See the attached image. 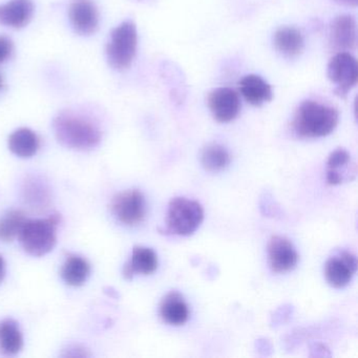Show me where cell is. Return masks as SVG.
<instances>
[{
	"mask_svg": "<svg viewBox=\"0 0 358 358\" xmlns=\"http://www.w3.org/2000/svg\"><path fill=\"white\" fill-rule=\"evenodd\" d=\"M327 76L335 85V94L338 97L345 98L357 83V62L349 52H338L329 62Z\"/></svg>",
	"mask_w": 358,
	"mask_h": 358,
	"instance_id": "cell-6",
	"label": "cell"
},
{
	"mask_svg": "<svg viewBox=\"0 0 358 358\" xmlns=\"http://www.w3.org/2000/svg\"><path fill=\"white\" fill-rule=\"evenodd\" d=\"M41 148V139L32 129H16L9 137V148L14 155L20 158H31L36 155Z\"/></svg>",
	"mask_w": 358,
	"mask_h": 358,
	"instance_id": "cell-19",
	"label": "cell"
},
{
	"mask_svg": "<svg viewBox=\"0 0 358 358\" xmlns=\"http://www.w3.org/2000/svg\"><path fill=\"white\" fill-rule=\"evenodd\" d=\"M110 210L123 225L134 227L141 224L145 219V198L138 189L119 192L110 202Z\"/></svg>",
	"mask_w": 358,
	"mask_h": 358,
	"instance_id": "cell-7",
	"label": "cell"
},
{
	"mask_svg": "<svg viewBox=\"0 0 358 358\" xmlns=\"http://www.w3.org/2000/svg\"><path fill=\"white\" fill-rule=\"evenodd\" d=\"M238 87L245 100L253 106H263L273 98L271 85L259 75H247L238 83Z\"/></svg>",
	"mask_w": 358,
	"mask_h": 358,
	"instance_id": "cell-16",
	"label": "cell"
},
{
	"mask_svg": "<svg viewBox=\"0 0 358 358\" xmlns=\"http://www.w3.org/2000/svg\"><path fill=\"white\" fill-rule=\"evenodd\" d=\"M330 45L337 52H350L357 45V24L351 15L335 18L330 28Z\"/></svg>",
	"mask_w": 358,
	"mask_h": 358,
	"instance_id": "cell-12",
	"label": "cell"
},
{
	"mask_svg": "<svg viewBox=\"0 0 358 358\" xmlns=\"http://www.w3.org/2000/svg\"><path fill=\"white\" fill-rule=\"evenodd\" d=\"M24 347V337L17 322L5 320L0 322V352L5 355H16Z\"/></svg>",
	"mask_w": 358,
	"mask_h": 358,
	"instance_id": "cell-21",
	"label": "cell"
},
{
	"mask_svg": "<svg viewBox=\"0 0 358 358\" xmlns=\"http://www.w3.org/2000/svg\"><path fill=\"white\" fill-rule=\"evenodd\" d=\"M336 108L313 100H306L293 117L292 131L301 139H315L330 135L338 124Z\"/></svg>",
	"mask_w": 358,
	"mask_h": 358,
	"instance_id": "cell-1",
	"label": "cell"
},
{
	"mask_svg": "<svg viewBox=\"0 0 358 358\" xmlns=\"http://www.w3.org/2000/svg\"><path fill=\"white\" fill-rule=\"evenodd\" d=\"M268 259L274 273H286L296 267L299 253L288 238L274 236L268 243Z\"/></svg>",
	"mask_w": 358,
	"mask_h": 358,
	"instance_id": "cell-9",
	"label": "cell"
},
{
	"mask_svg": "<svg viewBox=\"0 0 358 358\" xmlns=\"http://www.w3.org/2000/svg\"><path fill=\"white\" fill-rule=\"evenodd\" d=\"M207 104L215 120L228 123L238 116L241 100L238 94L229 87H217L209 93Z\"/></svg>",
	"mask_w": 358,
	"mask_h": 358,
	"instance_id": "cell-8",
	"label": "cell"
},
{
	"mask_svg": "<svg viewBox=\"0 0 358 358\" xmlns=\"http://www.w3.org/2000/svg\"><path fill=\"white\" fill-rule=\"evenodd\" d=\"M34 9L32 0H9L0 6V24L9 28H24L32 20Z\"/></svg>",
	"mask_w": 358,
	"mask_h": 358,
	"instance_id": "cell-14",
	"label": "cell"
},
{
	"mask_svg": "<svg viewBox=\"0 0 358 358\" xmlns=\"http://www.w3.org/2000/svg\"><path fill=\"white\" fill-rule=\"evenodd\" d=\"M158 257L152 249L136 246L133 249L131 259L123 268V276L127 280H131L136 274L148 275L158 269Z\"/></svg>",
	"mask_w": 358,
	"mask_h": 358,
	"instance_id": "cell-15",
	"label": "cell"
},
{
	"mask_svg": "<svg viewBox=\"0 0 358 358\" xmlns=\"http://www.w3.org/2000/svg\"><path fill=\"white\" fill-rule=\"evenodd\" d=\"M204 220V209L196 201L175 198L169 202L166 228L163 234L188 236L196 231Z\"/></svg>",
	"mask_w": 358,
	"mask_h": 358,
	"instance_id": "cell-5",
	"label": "cell"
},
{
	"mask_svg": "<svg viewBox=\"0 0 358 358\" xmlns=\"http://www.w3.org/2000/svg\"><path fill=\"white\" fill-rule=\"evenodd\" d=\"M357 271V259L351 252L339 253L330 257L324 265V276L331 287L341 289L348 286Z\"/></svg>",
	"mask_w": 358,
	"mask_h": 358,
	"instance_id": "cell-10",
	"label": "cell"
},
{
	"mask_svg": "<svg viewBox=\"0 0 358 358\" xmlns=\"http://www.w3.org/2000/svg\"><path fill=\"white\" fill-rule=\"evenodd\" d=\"M13 52V43L7 36H0V64L7 62Z\"/></svg>",
	"mask_w": 358,
	"mask_h": 358,
	"instance_id": "cell-24",
	"label": "cell"
},
{
	"mask_svg": "<svg viewBox=\"0 0 358 358\" xmlns=\"http://www.w3.org/2000/svg\"><path fill=\"white\" fill-rule=\"evenodd\" d=\"M356 165L352 163L351 156L343 148H337L331 152L327 162V183L339 185L355 178Z\"/></svg>",
	"mask_w": 358,
	"mask_h": 358,
	"instance_id": "cell-13",
	"label": "cell"
},
{
	"mask_svg": "<svg viewBox=\"0 0 358 358\" xmlns=\"http://www.w3.org/2000/svg\"><path fill=\"white\" fill-rule=\"evenodd\" d=\"M229 152L219 144H209L203 150L201 155V162L203 167L209 173H220L229 166Z\"/></svg>",
	"mask_w": 358,
	"mask_h": 358,
	"instance_id": "cell-22",
	"label": "cell"
},
{
	"mask_svg": "<svg viewBox=\"0 0 358 358\" xmlns=\"http://www.w3.org/2000/svg\"><path fill=\"white\" fill-rule=\"evenodd\" d=\"M160 315L166 324L182 326L189 318V306L179 292L171 291L161 301Z\"/></svg>",
	"mask_w": 358,
	"mask_h": 358,
	"instance_id": "cell-17",
	"label": "cell"
},
{
	"mask_svg": "<svg viewBox=\"0 0 358 358\" xmlns=\"http://www.w3.org/2000/svg\"><path fill=\"white\" fill-rule=\"evenodd\" d=\"M71 24L77 34L89 36L99 27V13L92 0H74L69 8Z\"/></svg>",
	"mask_w": 358,
	"mask_h": 358,
	"instance_id": "cell-11",
	"label": "cell"
},
{
	"mask_svg": "<svg viewBox=\"0 0 358 358\" xmlns=\"http://www.w3.org/2000/svg\"><path fill=\"white\" fill-rule=\"evenodd\" d=\"M58 213L47 219H28L20 231L18 238L27 252L34 257H43L53 250L57 241L56 230L59 225Z\"/></svg>",
	"mask_w": 358,
	"mask_h": 358,
	"instance_id": "cell-3",
	"label": "cell"
},
{
	"mask_svg": "<svg viewBox=\"0 0 358 358\" xmlns=\"http://www.w3.org/2000/svg\"><path fill=\"white\" fill-rule=\"evenodd\" d=\"M334 3H338L341 6H345V7H357L358 0H333Z\"/></svg>",
	"mask_w": 358,
	"mask_h": 358,
	"instance_id": "cell-25",
	"label": "cell"
},
{
	"mask_svg": "<svg viewBox=\"0 0 358 358\" xmlns=\"http://www.w3.org/2000/svg\"><path fill=\"white\" fill-rule=\"evenodd\" d=\"M3 85H5V81H3V75L0 74V91L3 90Z\"/></svg>",
	"mask_w": 358,
	"mask_h": 358,
	"instance_id": "cell-27",
	"label": "cell"
},
{
	"mask_svg": "<svg viewBox=\"0 0 358 358\" xmlns=\"http://www.w3.org/2000/svg\"><path fill=\"white\" fill-rule=\"evenodd\" d=\"M275 49L287 57H295L303 52L305 41L303 34L293 27H282L274 33Z\"/></svg>",
	"mask_w": 358,
	"mask_h": 358,
	"instance_id": "cell-18",
	"label": "cell"
},
{
	"mask_svg": "<svg viewBox=\"0 0 358 358\" xmlns=\"http://www.w3.org/2000/svg\"><path fill=\"white\" fill-rule=\"evenodd\" d=\"M91 273L89 262L79 255H69L62 268V280L73 287H79L87 282Z\"/></svg>",
	"mask_w": 358,
	"mask_h": 358,
	"instance_id": "cell-20",
	"label": "cell"
},
{
	"mask_svg": "<svg viewBox=\"0 0 358 358\" xmlns=\"http://www.w3.org/2000/svg\"><path fill=\"white\" fill-rule=\"evenodd\" d=\"M27 220L28 217L24 211L17 209L9 211L0 217V241L12 242L14 238H18Z\"/></svg>",
	"mask_w": 358,
	"mask_h": 358,
	"instance_id": "cell-23",
	"label": "cell"
},
{
	"mask_svg": "<svg viewBox=\"0 0 358 358\" xmlns=\"http://www.w3.org/2000/svg\"><path fill=\"white\" fill-rule=\"evenodd\" d=\"M53 127L58 141L71 150H92L101 141L99 127L90 119L73 113L58 115Z\"/></svg>",
	"mask_w": 358,
	"mask_h": 358,
	"instance_id": "cell-2",
	"label": "cell"
},
{
	"mask_svg": "<svg viewBox=\"0 0 358 358\" xmlns=\"http://www.w3.org/2000/svg\"><path fill=\"white\" fill-rule=\"evenodd\" d=\"M137 49V26L131 20L123 22L112 31L106 45L108 64L114 70H127L135 59Z\"/></svg>",
	"mask_w": 358,
	"mask_h": 358,
	"instance_id": "cell-4",
	"label": "cell"
},
{
	"mask_svg": "<svg viewBox=\"0 0 358 358\" xmlns=\"http://www.w3.org/2000/svg\"><path fill=\"white\" fill-rule=\"evenodd\" d=\"M6 276V263L3 255H0V282H3Z\"/></svg>",
	"mask_w": 358,
	"mask_h": 358,
	"instance_id": "cell-26",
	"label": "cell"
}]
</instances>
